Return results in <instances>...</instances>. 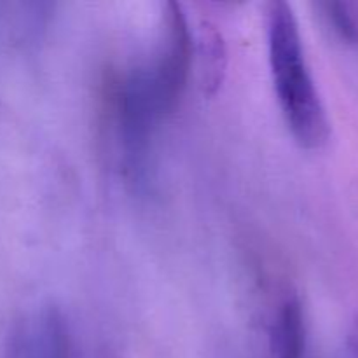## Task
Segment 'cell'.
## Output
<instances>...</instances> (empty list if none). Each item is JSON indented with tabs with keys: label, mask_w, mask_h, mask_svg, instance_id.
Returning a JSON list of instances; mask_svg holds the SVG:
<instances>
[{
	"label": "cell",
	"mask_w": 358,
	"mask_h": 358,
	"mask_svg": "<svg viewBox=\"0 0 358 358\" xmlns=\"http://www.w3.org/2000/svg\"><path fill=\"white\" fill-rule=\"evenodd\" d=\"M268 51L282 115L299 145L320 149L331 136V122L306 62L294 9L283 0L268 3Z\"/></svg>",
	"instance_id": "1"
},
{
	"label": "cell",
	"mask_w": 358,
	"mask_h": 358,
	"mask_svg": "<svg viewBox=\"0 0 358 358\" xmlns=\"http://www.w3.org/2000/svg\"><path fill=\"white\" fill-rule=\"evenodd\" d=\"M194 37L180 3L164 2L161 13V38L156 62L140 69L147 93L159 119L175 110L187 86Z\"/></svg>",
	"instance_id": "2"
},
{
	"label": "cell",
	"mask_w": 358,
	"mask_h": 358,
	"mask_svg": "<svg viewBox=\"0 0 358 358\" xmlns=\"http://www.w3.org/2000/svg\"><path fill=\"white\" fill-rule=\"evenodd\" d=\"M306 348V320L301 301L287 297L280 306L271 329V352L275 358H303Z\"/></svg>",
	"instance_id": "3"
},
{
	"label": "cell",
	"mask_w": 358,
	"mask_h": 358,
	"mask_svg": "<svg viewBox=\"0 0 358 358\" xmlns=\"http://www.w3.org/2000/svg\"><path fill=\"white\" fill-rule=\"evenodd\" d=\"M199 55H201L203 86L210 93L219 87L226 69V52L219 30L208 21H203L201 37H199Z\"/></svg>",
	"instance_id": "4"
},
{
	"label": "cell",
	"mask_w": 358,
	"mask_h": 358,
	"mask_svg": "<svg viewBox=\"0 0 358 358\" xmlns=\"http://www.w3.org/2000/svg\"><path fill=\"white\" fill-rule=\"evenodd\" d=\"M320 9H324L329 23L345 41L358 42V20L350 3L324 2L320 3Z\"/></svg>",
	"instance_id": "5"
},
{
	"label": "cell",
	"mask_w": 358,
	"mask_h": 358,
	"mask_svg": "<svg viewBox=\"0 0 358 358\" xmlns=\"http://www.w3.org/2000/svg\"><path fill=\"white\" fill-rule=\"evenodd\" d=\"M350 345H352V348L358 353V315L352 325V332H350Z\"/></svg>",
	"instance_id": "6"
}]
</instances>
